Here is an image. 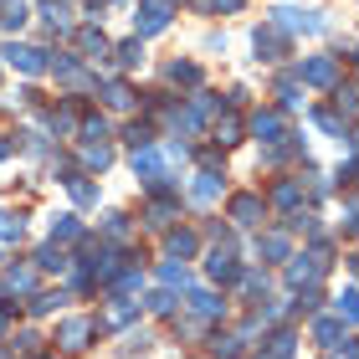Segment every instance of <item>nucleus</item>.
<instances>
[{
    "mask_svg": "<svg viewBox=\"0 0 359 359\" xmlns=\"http://www.w3.org/2000/svg\"><path fill=\"white\" fill-rule=\"evenodd\" d=\"M180 216V195H154L149 201V216H144V226L149 231H170V221Z\"/></svg>",
    "mask_w": 359,
    "mask_h": 359,
    "instance_id": "dca6fc26",
    "label": "nucleus"
},
{
    "mask_svg": "<svg viewBox=\"0 0 359 359\" xmlns=\"http://www.w3.org/2000/svg\"><path fill=\"white\" fill-rule=\"evenodd\" d=\"M257 257H267V262H287L292 257V241L283 231H267V236H257Z\"/></svg>",
    "mask_w": 359,
    "mask_h": 359,
    "instance_id": "aec40b11",
    "label": "nucleus"
},
{
    "mask_svg": "<svg viewBox=\"0 0 359 359\" xmlns=\"http://www.w3.org/2000/svg\"><path fill=\"white\" fill-rule=\"evenodd\" d=\"M26 236V221L15 210H0V241H21Z\"/></svg>",
    "mask_w": 359,
    "mask_h": 359,
    "instance_id": "ea45409f",
    "label": "nucleus"
},
{
    "mask_svg": "<svg viewBox=\"0 0 359 359\" xmlns=\"http://www.w3.org/2000/svg\"><path fill=\"white\" fill-rule=\"evenodd\" d=\"M236 139H241V118H236V113L216 118V144H221V149H226V144H236Z\"/></svg>",
    "mask_w": 359,
    "mask_h": 359,
    "instance_id": "58836bf2",
    "label": "nucleus"
},
{
    "mask_svg": "<svg viewBox=\"0 0 359 359\" xmlns=\"http://www.w3.org/2000/svg\"><path fill=\"white\" fill-rule=\"evenodd\" d=\"M67 252H62V241H46V247H36V272H67Z\"/></svg>",
    "mask_w": 359,
    "mask_h": 359,
    "instance_id": "4be33fe9",
    "label": "nucleus"
},
{
    "mask_svg": "<svg viewBox=\"0 0 359 359\" xmlns=\"http://www.w3.org/2000/svg\"><path fill=\"white\" fill-rule=\"evenodd\" d=\"M0 57H6L15 72H26V77H41L46 67H52V52H41V46H26V41H6V46H0Z\"/></svg>",
    "mask_w": 359,
    "mask_h": 359,
    "instance_id": "7ed1b4c3",
    "label": "nucleus"
},
{
    "mask_svg": "<svg viewBox=\"0 0 359 359\" xmlns=\"http://www.w3.org/2000/svg\"><path fill=\"white\" fill-rule=\"evenodd\" d=\"M62 185L72 190V201H77V205H97V185H93L88 175H77V170H67V175H62Z\"/></svg>",
    "mask_w": 359,
    "mask_h": 359,
    "instance_id": "412c9836",
    "label": "nucleus"
},
{
    "mask_svg": "<svg viewBox=\"0 0 359 359\" xmlns=\"http://www.w3.org/2000/svg\"><path fill=\"white\" fill-rule=\"evenodd\" d=\"M170 6H180V0H170Z\"/></svg>",
    "mask_w": 359,
    "mask_h": 359,
    "instance_id": "de8ad7c7",
    "label": "nucleus"
},
{
    "mask_svg": "<svg viewBox=\"0 0 359 359\" xmlns=\"http://www.w3.org/2000/svg\"><path fill=\"white\" fill-rule=\"evenodd\" d=\"M334 103H339V113H344V118H354V113H359V97H354L349 88H339V93H334Z\"/></svg>",
    "mask_w": 359,
    "mask_h": 359,
    "instance_id": "c03bdc74",
    "label": "nucleus"
},
{
    "mask_svg": "<svg viewBox=\"0 0 359 359\" xmlns=\"http://www.w3.org/2000/svg\"><path fill=\"white\" fill-rule=\"evenodd\" d=\"M46 72H57V83H67V88H97V77H88L83 72V57H72V52L52 57V67H46Z\"/></svg>",
    "mask_w": 359,
    "mask_h": 359,
    "instance_id": "9d476101",
    "label": "nucleus"
},
{
    "mask_svg": "<svg viewBox=\"0 0 359 359\" xmlns=\"http://www.w3.org/2000/svg\"><path fill=\"white\" fill-rule=\"evenodd\" d=\"M205 272H210V283L231 287L236 277H241V262L231 257V247H210V257H205Z\"/></svg>",
    "mask_w": 359,
    "mask_h": 359,
    "instance_id": "9b49d317",
    "label": "nucleus"
},
{
    "mask_svg": "<svg viewBox=\"0 0 359 359\" xmlns=\"http://www.w3.org/2000/svg\"><path fill=\"white\" fill-rule=\"evenodd\" d=\"M11 329V303H0V334Z\"/></svg>",
    "mask_w": 359,
    "mask_h": 359,
    "instance_id": "49530a36",
    "label": "nucleus"
},
{
    "mask_svg": "<svg viewBox=\"0 0 359 359\" xmlns=\"http://www.w3.org/2000/svg\"><path fill=\"white\" fill-rule=\"evenodd\" d=\"M292 77H298L303 88H334L339 83V62L334 57H303L298 67H292Z\"/></svg>",
    "mask_w": 359,
    "mask_h": 359,
    "instance_id": "39448f33",
    "label": "nucleus"
},
{
    "mask_svg": "<svg viewBox=\"0 0 359 359\" xmlns=\"http://www.w3.org/2000/svg\"><path fill=\"white\" fill-rule=\"evenodd\" d=\"M41 123H46V134H77L72 108H41Z\"/></svg>",
    "mask_w": 359,
    "mask_h": 359,
    "instance_id": "b1692460",
    "label": "nucleus"
},
{
    "mask_svg": "<svg viewBox=\"0 0 359 359\" xmlns=\"http://www.w3.org/2000/svg\"><path fill=\"white\" fill-rule=\"evenodd\" d=\"M97 93H103V103H108L113 113H128V108H134V103H139V93H134V88H128V83H123V77H103V83H97Z\"/></svg>",
    "mask_w": 359,
    "mask_h": 359,
    "instance_id": "4468645a",
    "label": "nucleus"
},
{
    "mask_svg": "<svg viewBox=\"0 0 359 359\" xmlns=\"http://www.w3.org/2000/svg\"><path fill=\"white\" fill-rule=\"evenodd\" d=\"M72 41H77V52H83V62H113V41L97 26H77Z\"/></svg>",
    "mask_w": 359,
    "mask_h": 359,
    "instance_id": "6e6552de",
    "label": "nucleus"
},
{
    "mask_svg": "<svg viewBox=\"0 0 359 359\" xmlns=\"http://www.w3.org/2000/svg\"><path fill=\"white\" fill-rule=\"evenodd\" d=\"M262 216H267V201H262V195H252V190L231 195V205H226V221H231L236 231H247V226H257Z\"/></svg>",
    "mask_w": 359,
    "mask_h": 359,
    "instance_id": "423d86ee",
    "label": "nucleus"
},
{
    "mask_svg": "<svg viewBox=\"0 0 359 359\" xmlns=\"http://www.w3.org/2000/svg\"><path fill=\"white\" fill-rule=\"evenodd\" d=\"M170 15H175L170 0H139V11H134V36H159V31L170 26Z\"/></svg>",
    "mask_w": 359,
    "mask_h": 359,
    "instance_id": "20e7f679",
    "label": "nucleus"
},
{
    "mask_svg": "<svg viewBox=\"0 0 359 359\" xmlns=\"http://www.w3.org/2000/svg\"><path fill=\"white\" fill-rule=\"evenodd\" d=\"M334 313L344 318V323H359V287H344V292H339V298H334Z\"/></svg>",
    "mask_w": 359,
    "mask_h": 359,
    "instance_id": "c9c22d12",
    "label": "nucleus"
},
{
    "mask_svg": "<svg viewBox=\"0 0 359 359\" xmlns=\"http://www.w3.org/2000/svg\"><path fill=\"white\" fill-rule=\"evenodd\" d=\"M334 359H339V354H334ZM349 359H354V354H349Z\"/></svg>",
    "mask_w": 359,
    "mask_h": 359,
    "instance_id": "8fccbe9b",
    "label": "nucleus"
},
{
    "mask_svg": "<svg viewBox=\"0 0 359 359\" xmlns=\"http://www.w3.org/2000/svg\"><path fill=\"white\" fill-rule=\"evenodd\" d=\"M103 236L108 241H123L128 236V216H123V210H108V216H103Z\"/></svg>",
    "mask_w": 359,
    "mask_h": 359,
    "instance_id": "a19ab883",
    "label": "nucleus"
},
{
    "mask_svg": "<svg viewBox=\"0 0 359 359\" xmlns=\"http://www.w3.org/2000/svg\"><path fill=\"white\" fill-rule=\"evenodd\" d=\"M97 329H103V318H62L57 323V349L62 354H83L97 339Z\"/></svg>",
    "mask_w": 359,
    "mask_h": 359,
    "instance_id": "f257e3e1",
    "label": "nucleus"
},
{
    "mask_svg": "<svg viewBox=\"0 0 359 359\" xmlns=\"http://www.w3.org/2000/svg\"><path fill=\"white\" fill-rule=\"evenodd\" d=\"M247 128H252V139H262V144H283V139H292V134H287L283 108H257Z\"/></svg>",
    "mask_w": 359,
    "mask_h": 359,
    "instance_id": "0eeeda50",
    "label": "nucleus"
},
{
    "mask_svg": "<svg viewBox=\"0 0 359 359\" xmlns=\"http://www.w3.org/2000/svg\"><path fill=\"white\" fill-rule=\"evenodd\" d=\"M303 97H298V77H283L277 83V108H298Z\"/></svg>",
    "mask_w": 359,
    "mask_h": 359,
    "instance_id": "37998d69",
    "label": "nucleus"
},
{
    "mask_svg": "<svg viewBox=\"0 0 359 359\" xmlns=\"http://www.w3.org/2000/svg\"><path fill=\"white\" fill-rule=\"evenodd\" d=\"M0 359H6V354H0Z\"/></svg>",
    "mask_w": 359,
    "mask_h": 359,
    "instance_id": "3c124183",
    "label": "nucleus"
},
{
    "mask_svg": "<svg viewBox=\"0 0 359 359\" xmlns=\"http://www.w3.org/2000/svg\"><path fill=\"white\" fill-rule=\"evenodd\" d=\"M77 134H83L88 144H103V139L113 134V128H108V118H103V113H88V118L77 123Z\"/></svg>",
    "mask_w": 359,
    "mask_h": 359,
    "instance_id": "473e14b6",
    "label": "nucleus"
},
{
    "mask_svg": "<svg viewBox=\"0 0 359 359\" xmlns=\"http://www.w3.org/2000/svg\"><path fill=\"white\" fill-rule=\"evenodd\" d=\"M298 201H303V185H298V180H283V185L272 190V205H277V210H298Z\"/></svg>",
    "mask_w": 359,
    "mask_h": 359,
    "instance_id": "7c9ffc66",
    "label": "nucleus"
},
{
    "mask_svg": "<svg viewBox=\"0 0 359 359\" xmlns=\"http://www.w3.org/2000/svg\"><path fill=\"white\" fill-rule=\"evenodd\" d=\"M15 349H21V354H36V349H41V334H36V329H21V339H15Z\"/></svg>",
    "mask_w": 359,
    "mask_h": 359,
    "instance_id": "a18cd8bd",
    "label": "nucleus"
},
{
    "mask_svg": "<svg viewBox=\"0 0 359 359\" xmlns=\"http://www.w3.org/2000/svg\"><path fill=\"white\" fill-rule=\"evenodd\" d=\"M165 77H170V83H180V88H201V67H195V62H170Z\"/></svg>",
    "mask_w": 359,
    "mask_h": 359,
    "instance_id": "c756f323",
    "label": "nucleus"
},
{
    "mask_svg": "<svg viewBox=\"0 0 359 359\" xmlns=\"http://www.w3.org/2000/svg\"><path fill=\"white\" fill-rule=\"evenodd\" d=\"M292 344H298V334H292V329H277V334H272V344L257 354V359H292Z\"/></svg>",
    "mask_w": 359,
    "mask_h": 359,
    "instance_id": "cd10ccee",
    "label": "nucleus"
},
{
    "mask_svg": "<svg viewBox=\"0 0 359 359\" xmlns=\"http://www.w3.org/2000/svg\"><path fill=\"white\" fill-rule=\"evenodd\" d=\"M31 21V6H26V0H0V26H6V31H21Z\"/></svg>",
    "mask_w": 359,
    "mask_h": 359,
    "instance_id": "393cba45",
    "label": "nucleus"
},
{
    "mask_svg": "<svg viewBox=\"0 0 359 359\" xmlns=\"http://www.w3.org/2000/svg\"><path fill=\"white\" fill-rule=\"evenodd\" d=\"M77 236H83L77 210H62V216H52V241H77Z\"/></svg>",
    "mask_w": 359,
    "mask_h": 359,
    "instance_id": "bb28decb",
    "label": "nucleus"
},
{
    "mask_svg": "<svg viewBox=\"0 0 359 359\" xmlns=\"http://www.w3.org/2000/svg\"><path fill=\"white\" fill-rule=\"evenodd\" d=\"M185 195H190V205H201V210H210L221 201V175L216 170H201V175H190V185H185Z\"/></svg>",
    "mask_w": 359,
    "mask_h": 359,
    "instance_id": "1a4fd4ad",
    "label": "nucleus"
},
{
    "mask_svg": "<svg viewBox=\"0 0 359 359\" xmlns=\"http://www.w3.org/2000/svg\"><path fill=\"white\" fill-rule=\"evenodd\" d=\"M313 339H318L329 354H339V349L349 344V323L339 318V313H334V318H313Z\"/></svg>",
    "mask_w": 359,
    "mask_h": 359,
    "instance_id": "ddd939ff",
    "label": "nucleus"
},
{
    "mask_svg": "<svg viewBox=\"0 0 359 359\" xmlns=\"http://www.w3.org/2000/svg\"><path fill=\"white\" fill-rule=\"evenodd\" d=\"M252 46H257V57L262 62H277V57H287V46H292V36H283L272 21L267 26H257V36H252Z\"/></svg>",
    "mask_w": 359,
    "mask_h": 359,
    "instance_id": "f8f14e48",
    "label": "nucleus"
},
{
    "mask_svg": "<svg viewBox=\"0 0 359 359\" xmlns=\"http://www.w3.org/2000/svg\"><path fill=\"white\" fill-rule=\"evenodd\" d=\"M144 308H149V313H175V287H154Z\"/></svg>",
    "mask_w": 359,
    "mask_h": 359,
    "instance_id": "79ce46f5",
    "label": "nucleus"
},
{
    "mask_svg": "<svg viewBox=\"0 0 359 359\" xmlns=\"http://www.w3.org/2000/svg\"><path fill=\"white\" fill-rule=\"evenodd\" d=\"M185 308H190V318H226V303L210 287H195L190 298H185Z\"/></svg>",
    "mask_w": 359,
    "mask_h": 359,
    "instance_id": "f3484780",
    "label": "nucleus"
},
{
    "mask_svg": "<svg viewBox=\"0 0 359 359\" xmlns=\"http://www.w3.org/2000/svg\"><path fill=\"white\" fill-rule=\"evenodd\" d=\"M41 21L57 31V36H72V11L67 0H41Z\"/></svg>",
    "mask_w": 359,
    "mask_h": 359,
    "instance_id": "6ab92c4d",
    "label": "nucleus"
},
{
    "mask_svg": "<svg viewBox=\"0 0 359 359\" xmlns=\"http://www.w3.org/2000/svg\"><path fill=\"white\" fill-rule=\"evenodd\" d=\"M159 283L185 292V287H190V272H185V262H165V267H159Z\"/></svg>",
    "mask_w": 359,
    "mask_h": 359,
    "instance_id": "4c0bfd02",
    "label": "nucleus"
},
{
    "mask_svg": "<svg viewBox=\"0 0 359 359\" xmlns=\"http://www.w3.org/2000/svg\"><path fill=\"white\" fill-rule=\"evenodd\" d=\"M62 303H67V292H62V287H57V292H31V313H36V318L57 313Z\"/></svg>",
    "mask_w": 359,
    "mask_h": 359,
    "instance_id": "f704fd0d",
    "label": "nucleus"
},
{
    "mask_svg": "<svg viewBox=\"0 0 359 359\" xmlns=\"http://www.w3.org/2000/svg\"><path fill=\"white\" fill-rule=\"evenodd\" d=\"M354 62H359V52H354Z\"/></svg>",
    "mask_w": 359,
    "mask_h": 359,
    "instance_id": "09e8293b",
    "label": "nucleus"
},
{
    "mask_svg": "<svg viewBox=\"0 0 359 359\" xmlns=\"http://www.w3.org/2000/svg\"><path fill=\"white\" fill-rule=\"evenodd\" d=\"M139 287H144V267H118V277L108 283L113 298H128V292H139Z\"/></svg>",
    "mask_w": 359,
    "mask_h": 359,
    "instance_id": "5701e85b",
    "label": "nucleus"
},
{
    "mask_svg": "<svg viewBox=\"0 0 359 359\" xmlns=\"http://www.w3.org/2000/svg\"><path fill=\"white\" fill-rule=\"evenodd\" d=\"M0 292H6V298H31V292H36V262L31 267H11L6 277H0Z\"/></svg>",
    "mask_w": 359,
    "mask_h": 359,
    "instance_id": "2eb2a0df",
    "label": "nucleus"
},
{
    "mask_svg": "<svg viewBox=\"0 0 359 359\" xmlns=\"http://www.w3.org/2000/svg\"><path fill=\"white\" fill-rule=\"evenodd\" d=\"M272 26L283 31V36H298V31H303V36H318V31L329 26V21H323L318 11H298V6H277V11H272Z\"/></svg>",
    "mask_w": 359,
    "mask_h": 359,
    "instance_id": "f03ea898",
    "label": "nucleus"
},
{
    "mask_svg": "<svg viewBox=\"0 0 359 359\" xmlns=\"http://www.w3.org/2000/svg\"><path fill=\"white\" fill-rule=\"evenodd\" d=\"M313 123L323 128V134H334V139H344V113H334V108H313Z\"/></svg>",
    "mask_w": 359,
    "mask_h": 359,
    "instance_id": "e433bc0d",
    "label": "nucleus"
},
{
    "mask_svg": "<svg viewBox=\"0 0 359 359\" xmlns=\"http://www.w3.org/2000/svg\"><path fill=\"white\" fill-rule=\"evenodd\" d=\"M139 318V308L128 303V298H113V308H108V318H103V329H123V323H134Z\"/></svg>",
    "mask_w": 359,
    "mask_h": 359,
    "instance_id": "2f4dec72",
    "label": "nucleus"
},
{
    "mask_svg": "<svg viewBox=\"0 0 359 359\" xmlns=\"http://www.w3.org/2000/svg\"><path fill=\"white\" fill-rule=\"evenodd\" d=\"M113 165V149H108V144H83V170H108Z\"/></svg>",
    "mask_w": 359,
    "mask_h": 359,
    "instance_id": "72a5a7b5",
    "label": "nucleus"
},
{
    "mask_svg": "<svg viewBox=\"0 0 359 359\" xmlns=\"http://www.w3.org/2000/svg\"><path fill=\"white\" fill-rule=\"evenodd\" d=\"M165 252H170V262H190L201 252V236L195 231H165Z\"/></svg>",
    "mask_w": 359,
    "mask_h": 359,
    "instance_id": "a211bd4d",
    "label": "nucleus"
},
{
    "mask_svg": "<svg viewBox=\"0 0 359 359\" xmlns=\"http://www.w3.org/2000/svg\"><path fill=\"white\" fill-rule=\"evenodd\" d=\"M113 62H118V67H139V62H144V36L118 41V46H113Z\"/></svg>",
    "mask_w": 359,
    "mask_h": 359,
    "instance_id": "c85d7f7f",
    "label": "nucleus"
},
{
    "mask_svg": "<svg viewBox=\"0 0 359 359\" xmlns=\"http://www.w3.org/2000/svg\"><path fill=\"white\" fill-rule=\"evenodd\" d=\"M123 144H128V149H149V144H154V123H149V118L123 123Z\"/></svg>",
    "mask_w": 359,
    "mask_h": 359,
    "instance_id": "a878e982",
    "label": "nucleus"
}]
</instances>
